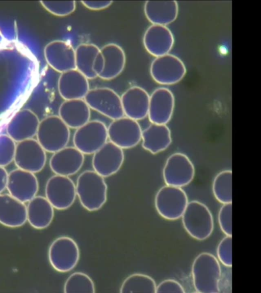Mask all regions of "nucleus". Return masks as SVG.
<instances>
[{
    "label": "nucleus",
    "instance_id": "nucleus-1",
    "mask_svg": "<svg viewBox=\"0 0 261 293\" xmlns=\"http://www.w3.org/2000/svg\"><path fill=\"white\" fill-rule=\"evenodd\" d=\"M76 196L83 207L90 212L100 209L107 199L108 186L105 178L93 170H87L78 177Z\"/></svg>",
    "mask_w": 261,
    "mask_h": 293
},
{
    "label": "nucleus",
    "instance_id": "nucleus-2",
    "mask_svg": "<svg viewBox=\"0 0 261 293\" xmlns=\"http://www.w3.org/2000/svg\"><path fill=\"white\" fill-rule=\"evenodd\" d=\"M192 276L196 292L216 293L220 291L221 269L219 261L212 254L202 252L198 255L192 266Z\"/></svg>",
    "mask_w": 261,
    "mask_h": 293
},
{
    "label": "nucleus",
    "instance_id": "nucleus-3",
    "mask_svg": "<svg viewBox=\"0 0 261 293\" xmlns=\"http://www.w3.org/2000/svg\"><path fill=\"white\" fill-rule=\"evenodd\" d=\"M181 218L185 230L196 240H204L213 231V215L207 207L200 201L189 202Z\"/></svg>",
    "mask_w": 261,
    "mask_h": 293
},
{
    "label": "nucleus",
    "instance_id": "nucleus-4",
    "mask_svg": "<svg viewBox=\"0 0 261 293\" xmlns=\"http://www.w3.org/2000/svg\"><path fill=\"white\" fill-rule=\"evenodd\" d=\"M36 136L46 152L54 153L67 146L70 128L58 115H49L40 121Z\"/></svg>",
    "mask_w": 261,
    "mask_h": 293
},
{
    "label": "nucleus",
    "instance_id": "nucleus-5",
    "mask_svg": "<svg viewBox=\"0 0 261 293\" xmlns=\"http://www.w3.org/2000/svg\"><path fill=\"white\" fill-rule=\"evenodd\" d=\"M188 202L187 195L181 188L167 185L158 191L154 198L157 212L168 220L181 218Z\"/></svg>",
    "mask_w": 261,
    "mask_h": 293
},
{
    "label": "nucleus",
    "instance_id": "nucleus-6",
    "mask_svg": "<svg viewBox=\"0 0 261 293\" xmlns=\"http://www.w3.org/2000/svg\"><path fill=\"white\" fill-rule=\"evenodd\" d=\"M48 255L49 262L55 270L61 273H66L77 265L80 251L78 245L73 239L68 236H61L51 243Z\"/></svg>",
    "mask_w": 261,
    "mask_h": 293
},
{
    "label": "nucleus",
    "instance_id": "nucleus-7",
    "mask_svg": "<svg viewBox=\"0 0 261 293\" xmlns=\"http://www.w3.org/2000/svg\"><path fill=\"white\" fill-rule=\"evenodd\" d=\"M108 141L107 127L99 120H90L75 129L73 136L74 146L84 155H93Z\"/></svg>",
    "mask_w": 261,
    "mask_h": 293
},
{
    "label": "nucleus",
    "instance_id": "nucleus-8",
    "mask_svg": "<svg viewBox=\"0 0 261 293\" xmlns=\"http://www.w3.org/2000/svg\"><path fill=\"white\" fill-rule=\"evenodd\" d=\"M84 99L90 109L113 120L124 116L121 97L113 89L106 87L90 89Z\"/></svg>",
    "mask_w": 261,
    "mask_h": 293
},
{
    "label": "nucleus",
    "instance_id": "nucleus-9",
    "mask_svg": "<svg viewBox=\"0 0 261 293\" xmlns=\"http://www.w3.org/2000/svg\"><path fill=\"white\" fill-rule=\"evenodd\" d=\"M194 166L185 154L175 153L167 159L163 170L164 181L167 185L181 188L193 180Z\"/></svg>",
    "mask_w": 261,
    "mask_h": 293
},
{
    "label": "nucleus",
    "instance_id": "nucleus-10",
    "mask_svg": "<svg viewBox=\"0 0 261 293\" xmlns=\"http://www.w3.org/2000/svg\"><path fill=\"white\" fill-rule=\"evenodd\" d=\"M46 152L37 139H26L16 143L13 161L18 168L35 173L44 168Z\"/></svg>",
    "mask_w": 261,
    "mask_h": 293
},
{
    "label": "nucleus",
    "instance_id": "nucleus-11",
    "mask_svg": "<svg viewBox=\"0 0 261 293\" xmlns=\"http://www.w3.org/2000/svg\"><path fill=\"white\" fill-rule=\"evenodd\" d=\"M108 140L122 149L136 146L141 141L142 130L137 121L123 116L107 127Z\"/></svg>",
    "mask_w": 261,
    "mask_h": 293
},
{
    "label": "nucleus",
    "instance_id": "nucleus-12",
    "mask_svg": "<svg viewBox=\"0 0 261 293\" xmlns=\"http://www.w3.org/2000/svg\"><path fill=\"white\" fill-rule=\"evenodd\" d=\"M45 197L54 208L64 210L74 203L76 196L75 184L69 177L55 174L47 181Z\"/></svg>",
    "mask_w": 261,
    "mask_h": 293
},
{
    "label": "nucleus",
    "instance_id": "nucleus-13",
    "mask_svg": "<svg viewBox=\"0 0 261 293\" xmlns=\"http://www.w3.org/2000/svg\"><path fill=\"white\" fill-rule=\"evenodd\" d=\"M150 73L156 82L163 85H172L184 77L186 68L179 58L168 53L155 58L151 64Z\"/></svg>",
    "mask_w": 261,
    "mask_h": 293
},
{
    "label": "nucleus",
    "instance_id": "nucleus-14",
    "mask_svg": "<svg viewBox=\"0 0 261 293\" xmlns=\"http://www.w3.org/2000/svg\"><path fill=\"white\" fill-rule=\"evenodd\" d=\"M124 160L123 150L108 140L93 154L92 165L93 170L107 178L117 173Z\"/></svg>",
    "mask_w": 261,
    "mask_h": 293
},
{
    "label": "nucleus",
    "instance_id": "nucleus-15",
    "mask_svg": "<svg viewBox=\"0 0 261 293\" xmlns=\"http://www.w3.org/2000/svg\"><path fill=\"white\" fill-rule=\"evenodd\" d=\"M6 188L9 194L25 203L36 196L39 185L34 173L17 168L8 173Z\"/></svg>",
    "mask_w": 261,
    "mask_h": 293
},
{
    "label": "nucleus",
    "instance_id": "nucleus-16",
    "mask_svg": "<svg viewBox=\"0 0 261 293\" xmlns=\"http://www.w3.org/2000/svg\"><path fill=\"white\" fill-rule=\"evenodd\" d=\"M46 62L55 71L62 73L75 69V49L68 42L55 40L44 48Z\"/></svg>",
    "mask_w": 261,
    "mask_h": 293
},
{
    "label": "nucleus",
    "instance_id": "nucleus-17",
    "mask_svg": "<svg viewBox=\"0 0 261 293\" xmlns=\"http://www.w3.org/2000/svg\"><path fill=\"white\" fill-rule=\"evenodd\" d=\"M175 99L166 87L155 89L150 96L148 117L151 123L166 125L173 115Z\"/></svg>",
    "mask_w": 261,
    "mask_h": 293
},
{
    "label": "nucleus",
    "instance_id": "nucleus-18",
    "mask_svg": "<svg viewBox=\"0 0 261 293\" xmlns=\"http://www.w3.org/2000/svg\"><path fill=\"white\" fill-rule=\"evenodd\" d=\"M39 122L38 116L31 110H20L8 123L7 134L16 143L33 138L36 135Z\"/></svg>",
    "mask_w": 261,
    "mask_h": 293
},
{
    "label": "nucleus",
    "instance_id": "nucleus-19",
    "mask_svg": "<svg viewBox=\"0 0 261 293\" xmlns=\"http://www.w3.org/2000/svg\"><path fill=\"white\" fill-rule=\"evenodd\" d=\"M53 154L49 166L55 174L73 175L79 172L84 163V154L74 146H66Z\"/></svg>",
    "mask_w": 261,
    "mask_h": 293
},
{
    "label": "nucleus",
    "instance_id": "nucleus-20",
    "mask_svg": "<svg viewBox=\"0 0 261 293\" xmlns=\"http://www.w3.org/2000/svg\"><path fill=\"white\" fill-rule=\"evenodd\" d=\"M120 97L124 116L138 121L148 115L150 96L145 90L134 86Z\"/></svg>",
    "mask_w": 261,
    "mask_h": 293
},
{
    "label": "nucleus",
    "instance_id": "nucleus-21",
    "mask_svg": "<svg viewBox=\"0 0 261 293\" xmlns=\"http://www.w3.org/2000/svg\"><path fill=\"white\" fill-rule=\"evenodd\" d=\"M143 42L147 51L156 57L169 53L174 39L171 31L166 26L152 24L146 30Z\"/></svg>",
    "mask_w": 261,
    "mask_h": 293
},
{
    "label": "nucleus",
    "instance_id": "nucleus-22",
    "mask_svg": "<svg viewBox=\"0 0 261 293\" xmlns=\"http://www.w3.org/2000/svg\"><path fill=\"white\" fill-rule=\"evenodd\" d=\"M58 89L65 100L84 99L90 90L88 79L76 69L61 73Z\"/></svg>",
    "mask_w": 261,
    "mask_h": 293
},
{
    "label": "nucleus",
    "instance_id": "nucleus-23",
    "mask_svg": "<svg viewBox=\"0 0 261 293\" xmlns=\"http://www.w3.org/2000/svg\"><path fill=\"white\" fill-rule=\"evenodd\" d=\"M90 109L84 99L65 100L59 107L58 116L70 129H76L90 121Z\"/></svg>",
    "mask_w": 261,
    "mask_h": 293
},
{
    "label": "nucleus",
    "instance_id": "nucleus-24",
    "mask_svg": "<svg viewBox=\"0 0 261 293\" xmlns=\"http://www.w3.org/2000/svg\"><path fill=\"white\" fill-rule=\"evenodd\" d=\"M27 220L24 203L9 194H0V223L8 227H17Z\"/></svg>",
    "mask_w": 261,
    "mask_h": 293
},
{
    "label": "nucleus",
    "instance_id": "nucleus-25",
    "mask_svg": "<svg viewBox=\"0 0 261 293\" xmlns=\"http://www.w3.org/2000/svg\"><path fill=\"white\" fill-rule=\"evenodd\" d=\"M142 146L152 154H156L166 150L172 142L170 129L165 124L151 123L142 130Z\"/></svg>",
    "mask_w": 261,
    "mask_h": 293
},
{
    "label": "nucleus",
    "instance_id": "nucleus-26",
    "mask_svg": "<svg viewBox=\"0 0 261 293\" xmlns=\"http://www.w3.org/2000/svg\"><path fill=\"white\" fill-rule=\"evenodd\" d=\"M144 11L146 17L152 24L166 26L176 19L178 6L175 1H147Z\"/></svg>",
    "mask_w": 261,
    "mask_h": 293
},
{
    "label": "nucleus",
    "instance_id": "nucleus-27",
    "mask_svg": "<svg viewBox=\"0 0 261 293\" xmlns=\"http://www.w3.org/2000/svg\"><path fill=\"white\" fill-rule=\"evenodd\" d=\"M103 60L100 78L109 80L117 77L123 71L126 62L124 50L118 44L109 43L100 49Z\"/></svg>",
    "mask_w": 261,
    "mask_h": 293
},
{
    "label": "nucleus",
    "instance_id": "nucleus-28",
    "mask_svg": "<svg viewBox=\"0 0 261 293\" xmlns=\"http://www.w3.org/2000/svg\"><path fill=\"white\" fill-rule=\"evenodd\" d=\"M27 220L36 229H44L51 223L54 208L45 197L36 196L27 207Z\"/></svg>",
    "mask_w": 261,
    "mask_h": 293
},
{
    "label": "nucleus",
    "instance_id": "nucleus-29",
    "mask_svg": "<svg viewBox=\"0 0 261 293\" xmlns=\"http://www.w3.org/2000/svg\"><path fill=\"white\" fill-rule=\"evenodd\" d=\"M100 48L92 43H83L75 49V69L88 79L97 77L93 71V66Z\"/></svg>",
    "mask_w": 261,
    "mask_h": 293
},
{
    "label": "nucleus",
    "instance_id": "nucleus-30",
    "mask_svg": "<svg viewBox=\"0 0 261 293\" xmlns=\"http://www.w3.org/2000/svg\"><path fill=\"white\" fill-rule=\"evenodd\" d=\"M156 287V283L150 276L141 273H134L123 281L120 292L153 293L155 292Z\"/></svg>",
    "mask_w": 261,
    "mask_h": 293
},
{
    "label": "nucleus",
    "instance_id": "nucleus-31",
    "mask_svg": "<svg viewBox=\"0 0 261 293\" xmlns=\"http://www.w3.org/2000/svg\"><path fill=\"white\" fill-rule=\"evenodd\" d=\"M212 190L216 199L220 203H232V172L224 170L215 177Z\"/></svg>",
    "mask_w": 261,
    "mask_h": 293
},
{
    "label": "nucleus",
    "instance_id": "nucleus-32",
    "mask_svg": "<svg viewBox=\"0 0 261 293\" xmlns=\"http://www.w3.org/2000/svg\"><path fill=\"white\" fill-rule=\"evenodd\" d=\"M64 292L93 293L95 292V287L92 279L88 275L76 272L71 274L66 280Z\"/></svg>",
    "mask_w": 261,
    "mask_h": 293
},
{
    "label": "nucleus",
    "instance_id": "nucleus-33",
    "mask_svg": "<svg viewBox=\"0 0 261 293\" xmlns=\"http://www.w3.org/2000/svg\"><path fill=\"white\" fill-rule=\"evenodd\" d=\"M40 3L50 13L58 16H66L73 13L76 8L74 1H43Z\"/></svg>",
    "mask_w": 261,
    "mask_h": 293
},
{
    "label": "nucleus",
    "instance_id": "nucleus-34",
    "mask_svg": "<svg viewBox=\"0 0 261 293\" xmlns=\"http://www.w3.org/2000/svg\"><path fill=\"white\" fill-rule=\"evenodd\" d=\"M16 145L7 134L0 135V166L5 167L13 161Z\"/></svg>",
    "mask_w": 261,
    "mask_h": 293
},
{
    "label": "nucleus",
    "instance_id": "nucleus-35",
    "mask_svg": "<svg viewBox=\"0 0 261 293\" xmlns=\"http://www.w3.org/2000/svg\"><path fill=\"white\" fill-rule=\"evenodd\" d=\"M218 260L227 267L232 266V237L226 236L219 243L217 248Z\"/></svg>",
    "mask_w": 261,
    "mask_h": 293
},
{
    "label": "nucleus",
    "instance_id": "nucleus-36",
    "mask_svg": "<svg viewBox=\"0 0 261 293\" xmlns=\"http://www.w3.org/2000/svg\"><path fill=\"white\" fill-rule=\"evenodd\" d=\"M221 231L226 236H232V203L223 204L218 215Z\"/></svg>",
    "mask_w": 261,
    "mask_h": 293
},
{
    "label": "nucleus",
    "instance_id": "nucleus-37",
    "mask_svg": "<svg viewBox=\"0 0 261 293\" xmlns=\"http://www.w3.org/2000/svg\"><path fill=\"white\" fill-rule=\"evenodd\" d=\"M155 292L182 293L185 292V289L176 280L166 279L156 285Z\"/></svg>",
    "mask_w": 261,
    "mask_h": 293
},
{
    "label": "nucleus",
    "instance_id": "nucleus-38",
    "mask_svg": "<svg viewBox=\"0 0 261 293\" xmlns=\"http://www.w3.org/2000/svg\"><path fill=\"white\" fill-rule=\"evenodd\" d=\"M82 4L87 8L92 10H101L109 7L112 1H82Z\"/></svg>",
    "mask_w": 261,
    "mask_h": 293
},
{
    "label": "nucleus",
    "instance_id": "nucleus-39",
    "mask_svg": "<svg viewBox=\"0 0 261 293\" xmlns=\"http://www.w3.org/2000/svg\"><path fill=\"white\" fill-rule=\"evenodd\" d=\"M8 173L4 167L0 166V194L6 188Z\"/></svg>",
    "mask_w": 261,
    "mask_h": 293
}]
</instances>
